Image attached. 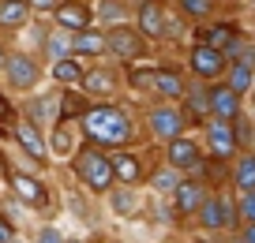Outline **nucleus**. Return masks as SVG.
Here are the masks:
<instances>
[{
	"label": "nucleus",
	"mask_w": 255,
	"mask_h": 243,
	"mask_svg": "<svg viewBox=\"0 0 255 243\" xmlns=\"http://www.w3.org/2000/svg\"><path fill=\"white\" fill-rule=\"evenodd\" d=\"M79 135L87 139V146H98V150H105V154H117V150H131V142L139 139V124L124 105L94 101L87 109V116L79 120Z\"/></svg>",
	"instance_id": "obj_1"
},
{
	"label": "nucleus",
	"mask_w": 255,
	"mask_h": 243,
	"mask_svg": "<svg viewBox=\"0 0 255 243\" xmlns=\"http://www.w3.org/2000/svg\"><path fill=\"white\" fill-rule=\"evenodd\" d=\"M72 172L90 195H109V191L117 187V180H113V157L105 154V150H98V146H79L75 150Z\"/></svg>",
	"instance_id": "obj_2"
},
{
	"label": "nucleus",
	"mask_w": 255,
	"mask_h": 243,
	"mask_svg": "<svg viewBox=\"0 0 255 243\" xmlns=\"http://www.w3.org/2000/svg\"><path fill=\"white\" fill-rule=\"evenodd\" d=\"M4 183H8V191L15 195V202L26 206V210H49V206H53L49 183L38 180V172H26V168L11 165L8 157H4Z\"/></svg>",
	"instance_id": "obj_3"
},
{
	"label": "nucleus",
	"mask_w": 255,
	"mask_h": 243,
	"mask_svg": "<svg viewBox=\"0 0 255 243\" xmlns=\"http://www.w3.org/2000/svg\"><path fill=\"white\" fill-rule=\"evenodd\" d=\"M195 228H203V232H225V236H237V232H240L237 195H229V191H210V198L203 202L199 217H195Z\"/></svg>",
	"instance_id": "obj_4"
},
{
	"label": "nucleus",
	"mask_w": 255,
	"mask_h": 243,
	"mask_svg": "<svg viewBox=\"0 0 255 243\" xmlns=\"http://www.w3.org/2000/svg\"><path fill=\"white\" fill-rule=\"evenodd\" d=\"M0 79H4V86H8L11 94H34L38 82H41V56L23 53V49L8 53L4 68H0Z\"/></svg>",
	"instance_id": "obj_5"
},
{
	"label": "nucleus",
	"mask_w": 255,
	"mask_h": 243,
	"mask_svg": "<svg viewBox=\"0 0 255 243\" xmlns=\"http://www.w3.org/2000/svg\"><path fill=\"white\" fill-rule=\"evenodd\" d=\"M143 127L154 142H173L180 135H188V116H184L180 105H169V101H154L146 105V116H143Z\"/></svg>",
	"instance_id": "obj_6"
},
{
	"label": "nucleus",
	"mask_w": 255,
	"mask_h": 243,
	"mask_svg": "<svg viewBox=\"0 0 255 243\" xmlns=\"http://www.w3.org/2000/svg\"><path fill=\"white\" fill-rule=\"evenodd\" d=\"M105 53L120 64H135V60H146L150 56V41L135 30V26H105Z\"/></svg>",
	"instance_id": "obj_7"
},
{
	"label": "nucleus",
	"mask_w": 255,
	"mask_h": 243,
	"mask_svg": "<svg viewBox=\"0 0 255 243\" xmlns=\"http://www.w3.org/2000/svg\"><path fill=\"white\" fill-rule=\"evenodd\" d=\"M165 165L176 168L180 176H188V180H203L207 154H203V146L191 139V135H180V139H173L165 146Z\"/></svg>",
	"instance_id": "obj_8"
},
{
	"label": "nucleus",
	"mask_w": 255,
	"mask_h": 243,
	"mask_svg": "<svg viewBox=\"0 0 255 243\" xmlns=\"http://www.w3.org/2000/svg\"><path fill=\"white\" fill-rule=\"evenodd\" d=\"M210 183H203V180H188V176H184L180 180V187L173 191V195H169V210H173V221H195L199 217V210H203V202H207L210 198Z\"/></svg>",
	"instance_id": "obj_9"
},
{
	"label": "nucleus",
	"mask_w": 255,
	"mask_h": 243,
	"mask_svg": "<svg viewBox=\"0 0 255 243\" xmlns=\"http://www.w3.org/2000/svg\"><path fill=\"white\" fill-rule=\"evenodd\" d=\"M79 90L90 101H113V97L124 90V75H120L117 68H109V64H94V68H87Z\"/></svg>",
	"instance_id": "obj_10"
},
{
	"label": "nucleus",
	"mask_w": 255,
	"mask_h": 243,
	"mask_svg": "<svg viewBox=\"0 0 255 243\" xmlns=\"http://www.w3.org/2000/svg\"><path fill=\"white\" fill-rule=\"evenodd\" d=\"M225 68H229V64H225V56L218 53V49L191 41V49H188V71H191V79H199V82L214 86V82H222V79H225Z\"/></svg>",
	"instance_id": "obj_11"
},
{
	"label": "nucleus",
	"mask_w": 255,
	"mask_h": 243,
	"mask_svg": "<svg viewBox=\"0 0 255 243\" xmlns=\"http://www.w3.org/2000/svg\"><path fill=\"white\" fill-rule=\"evenodd\" d=\"M11 139H15V146L23 150V157L30 161L34 172L49 161V139H45V131H41V127L26 124V120H15V124H11Z\"/></svg>",
	"instance_id": "obj_12"
},
{
	"label": "nucleus",
	"mask_w": 255,
	"mask_h": 243,
	"mask_svg": "<svg viewBox=\"0 0 255 243\" xmlns=\"http://www.w3.org/2000/svg\"><path fill=\"white\" fill-rule=\"evenodd\" d=\"M53 26L64 34H83L94 26V4L90 0H60V8L53 11Z\"/></svg>",
	"instance_id": "obj_13"
},
{
	"label": "nucleus",
	"mask_w": 255,
	"mask_h": 243,
	"mask_svg": "<svg viewBox=\"0 0 255 243\" xmlns=\"http://www.w3.org/2000/svg\"><path fill=\"white\" fill-rule=\"evenodd\" d=\"M203 139H207V150L214 161H237L240 146H237V131H233V124H222V120H207L203 124Z\"/></svg>",
	"instance_id": "obj_14"
},
{
	"label": "nucleus",
	"mask_w": 255,
	"mask_h": 243,
	"mask_svg": "<svg viewBox=\"0 0 255 243\" xmlns=\"http://www.w3.org/2000/svg\"><path fill=\"white\" fill-rule=\"evenodd\" d=\"M109 157H113V180H117V187H139L150 176V168H146L139 150H117Z\"/></svg>",
	"instance_id": "obj_15"
},
{
	"label": "nucleus",
	"mask_w": 255,
	"mask_h": 243,
	"mask_svg": "<svg viewBox=\"0 0 255 243\" xmlns=\"http://www.w3.org/2000/svg\"><path fill=\"white\" fill-rule=\"evenodd\" d=\"M165 19L169 11L161 0H139L135 4V30L146 41H165Z\"/></svg>",
	"instance_id": "obj_16"
},
{
	"label": "nucleus",
	"mask_w": 255,
	"mask_h": 243,
	"mask_svg": "<svg viewBox=\"0 0 255 243\" xmlns=\"http://www.w3.org/2000/svg\"><path fill=\"white\" fill-rule=\"evenodd\" d=\"M23 120L26 124H34V127H53L56 120H60V90L56 94H34V97H26L23 101Z\"/></svg>",
	"instance_id": "obj_17"
},
{
	"label": "nucleus",
	"mask_w": 255,
	"mask_h": 243,
	"mask_svg": "<svg viewBox=\"0 0 255 243\" xmlns=\"http://www.w3.org/2000/svg\"><path fill=\"white\" fill-rule=\"evenodd\" d=\"M240 116H244V101H240L225 82H214V86H210V120L237 124Z\"/></svg>",
	"instance_id": "obj_18"
},
{
	"label": "nucleus",
	"mask_w": 255,
	"mask_h": 243,
	"mask_svg": "<svg viewBox=\"0 0 255 243\" xmlns=\"http://www.w3.org/2000/svg\"><path fill=\"white\" fill-rule=\"evenodd\" d=\"M180 101H184V116H188V124H195V120L207 124V120H210V86H207V82L191 79Z\"/></svg>",
	"instance_id": "obj_19"
},
{
	"label": "nucleus",
	"mask_w": 255,
	"mask_h": 243,
	"mask_svg": "<svg viewBox=\"0 0 255 243\" xmlns=\"http://www.w3.org/2000/svg\"><path fill=\"white\" fill-rule=\"evenodd\" d=\"M184 90H188V79L176 68H154V90L150 94H158L161 101H180Z\"/></svg>",
	"instance_id": "obj_20"
},
{
	"label": "nucleus",
	"mask_w": 255,
	"mask_h": 243,
	"mask_svg": "<svg viewBox=\"0 0 255 243\" xmlns=\"http://www.w3.org/2000/svg\"><path fill=\"white\" fill-rule=\"evenodd\" d=\"M229 183H233V191H237V195L255 191V150L237 154V161L229 165Z\"/></svg>",
	"instance_id": "obj_21"
},
{
	"label": "nucleus",
	"mask_w": 255,
	"mask_h": 243,
	"mask_svg": "<svg viewBox=\"0 0 255 243\" xmlns=\"http://www.w3.org/2000/svg\"><path fill=\"white\" fill-rule=\"evenodd\" d=\"M75 131H79V124L56 120L53 131L45 135V139H49V154H53V157H75V150H79V146H75V139H79Z\"/></svg>",
	"instance_id": "obj_22"
},
{
	"label": "nucleus",
	"mask_w": 255,
	"mask_h": 243,
	"mask_svg": "<svg viewBox=\"0 0 255 243\" xmlns=\"http://www.w3.org/2000/svg\"><path fill=\"white\" fill-rule=\"evenodd\" d=\"M83 75H87V64H83L79 56H68V60H60V64H49V79H53L60 90H79Z\"/></svg>",
	"instance_id": "obj_23"
},
{
	"label": "nucleus",
	"mask_w": 255,
	"mask_h": 243,
	"mask_svg": "<svg viewBox=\"0 0 255 243\" xmlns=\"http://www.w3.org/2000/svg\"><path fill=\"white\" fill-rule=\"evenodd\" d=\"M237 26L233 23H203L199 30H195V41L199 45H210V49H218V53H225V49L233 45V38H237Z\"/></svg>",
	"instance_id": "obj_24"
},
{
	"label": "nucleus",
	"mask_w": 255,
	"mask_h": 243,
	"mask_svg": "<svg viewBox=\"0 0 255 243\" xmlns=\"http://www.w3.org/2000/svg\"><path fill=\"white\" fill-rule=\"evenodd\" d=\"M38 56H41V60H49V64H60V60H68V56H75V53H72V34H64V30H56V26H49L45 41L38 45Z\"/></svg>",
	"instance_id": "obj_25"
},
{
	"label": "nucleus",
	"mask_w": 255,
	"mask_h": 243,
	"mask_svg": "<svg viewBox=\"0 0 255 243\" xmlns=\"http://www.w3.org/2000/svg\"><path fill=\"white\" fill-rule=\"evenodd\" d=\"M34 11L26 0H0V30H23V26H30Z\"/></svg>",
	"instance_id": "obj_26"
},
{
	"label": "nucleus",
	"mask_w": 255,
	"mask_h": 243,
	"mask_svg": "<svg viewBox=\"0 0 255 243\" xmlns=\"http://www.w3.org/2000/svg\"><path fill=\"white\" fill-rule=\"evenodd\" d=\"M72 53L79 56V60H98V56H105V30H98V26H90V30L75 34L72 38Z\"/></svg>",
	"instance_id": "obj_27"
},
{
	"label": "nucleus",
	"mask_w": 255,
	"mask_h": 243,
	"mask_svg": "<svg viewBox=\"0 0 255 243\" xmlns=\"http://www.w3.org/2000/svg\"><path fill=\"white\" fill-rule=\"evenodd\" d=\"M222 82L240 97V101H244V97L255 90V68H252V64H229V68H225V79H222Z\"/></svg>",
	"instance_id": "obj_28"
},
{
	"label": "nucleus",
	"mask_w": 255,
	"mask_h": 243,
	"mask_svg": "<svg viewBox=\"0 0 255 243\" xmlns=\"http://www.w3.org/2000/svg\"><path fill=\"white\" fill-rule=\"evenodd\" d=\"M90 105L94 101H90L83 90H60V120H68V124H79Z\"/></svg>",
	"instance_id": "obj_29"
},
{
	"label": "nucleus",
	"mask_w": 255,
	"mask_h": 243,
	"mask_svg": "<svg viewBox=\"0 0 255 243\" xmlns=\"http://www.w3.org/2000/svg\"><path fill=\"white\" fill-rule=\"evenodd\" d=\"M139 206H143V198H139L135 187H113L109 191V210L117 213V217H135Z\"/></svg>",
	"instance_id": "obj_30"
},
{
	"label": "nucleus",
	"mask_w": 255,
	"mask_h": 243,
	"mask_svg": "<svg viewBox=\"0 0 255 243\" xmlns=\"http://www.w3.org/2000/svg\"><path fill=\"white\" fill-rule=\"evenodd\" d=\"M225 64H252L255 68V38H248V34H237L233 38V45L225 49Z\"/></svg>",
	"instance_id": "obj_31"
},
{
	"label": "nucleus",
	"mask_w": 255,
	"mask_h": 243,
	"mask_svg": "<svg viewBox=\"0 0 255 243\" xmlns=\"http://www.w3.org/2000/svg\"><path fill=\"white\" fill-rule=\"evenodd\" d=\"M146 180H150V187L158 191V195H165V198H169L176 187H180L184 176L176 172V168H169V165H158V168H150V176H146Z\"/></svg>",
	"instance_id": "obj_32"
},
{
	"label": "nucleus",
	"mask_w": 255,
	"mask_h": 243,
	"mask_svg": "<svg viewBox=\"0 0 255 243\" xmlns=\"http://www.w3.org/2000/svg\"><path fill=\"white\" fill-rule=\"evenodd\" d=\"M214 0H176V11H180L184 19H191V23H210V15H214Z\"/></svg>",
	"instance_id": "obj_33"
},
{
	"label": "nucleus",
	"mask_w": 255,
	"mask_h": 243,
	"mask_svg": "<svg viewBox=\"0 0 255 243\" xmlns=\"http://www.w3.org/2000/svg\"><path fill=\"white\" fill-rule=\"evenodd\" d=\"M128 0H98V8H94V15L102 19V23H109V26H120V19L128 15Z\"/></svg>",
	"instance_id": "obj_34"
},
{
	"label": "nucleus",
	"mask_w": 255,
	"mask_h": 243,
	"mask_svg": "<svg viewBox=\"0 0 255 243\" xmlns=\"http://www.w3.org/2000/svg\"><path fill=\"white\" fill-rule=\"evenodd\" d=\"M233 131H237V146H240V154L244 150H255V124L248 116H240L237 124H233Z\"/></svg>",
	"instance_id": "obj_35"
},
{
	"label": "nucleus",
	"mask_w": 255,
	"mask_h": 243,
	"mask_svg": "<svg viewBox=\"0 0 255 243\" xmlns=\"http://www.w3.org/2000/svg\"><path fill=\"white\" fill-rule=\"evenodd\" d=\"M237 210H240V225H255V191L237 195Z\"/></svg>",
	"instance_id": "obj_36"
},
{
	"label": "nucleus",
	"mask_w": 255,
	"mask_h": 243,
	"mask_svg": "<svg viewBox=\"0 0 255 243\" xmlns=\"http://www.w3.org/2000/svg\"><path fill=\"white\" fill-rule=\"evenodd\" d=\"M34 243H68V236H64L56 225H41L38 232H34Z\"/></svg>",
	"instance_id": "obj_37"
},
{
	"label": "nucleus",
	"mask_w": 255,
	"mask_h": 243,
	"mask_svg": "<svg viewBox=\"0 0 255 243\" xmlns=\"http://www.w3.org/2000/svg\"><path fill=\"white\" fill-rule=\"evenodd\" d=\"M11 240H19V228L8 213H0V243H11Z\"/></svg>",
	"instance_id": "obj_38"
},
{
	"label": "nucleus",
	"mask_w": 255,
	"mask_h": 243,
	"mask_svg": "<svg viewBox=\"0 0 255 243\" xmlns=\"http://www.w3.org/2000/svg\"><path fill=\"white\" fill-rule=\"evenodd\" d=\"M30 4V11H38V15H53L56 8H60V0H26Z\"/></svg>",
	"instance_id": "obj_39"
},
{
	"label": "nucleus",
	"mask_w": 255,
	"mask_h": 243,
	"mask_svg": "<svg viewBox=\"0 0 255 243\" xmlns=\"http://www.w3.org/2000/svg\"><path fill=\"white\" fill-rule=\"evenodd\" d=\"M15 120H19V116H15V109H11V101H4V97H0V124L11 127Z\"/></svg>",
	"instance_id": "obj_40"
},
{
	"label": "nucleus",
	"mask_w": 255,
	"mask_h": 243,
	"mask_svg": "<svg viewBox=\"0 0 255 243\" xmlns=\"http://www.w3.org/2000/svg\"><path fill=\"white\" fill-rule=\"evenodd\" d=\"M233 243H255V225H240V232L233 236Z\"/></svg>",
	"instance_id": "obj_41"
},
{
	"label": "nucleus",
	"mask_w": 255,
	"mask_h": 243,
	"mask_svg": "<svg viewBox=\"0 0 255 243\" xmlns=\"http://www.w3.org/2000/svg\"><path fill=\"white\" fill-rule=\"evenodd\" d=\"M191 243H218V240H210V236H195Z\"/></svg>",
	"instance_id": "obj_42"
},
{
	"label": "nucleus",
	"mask_w": 255,
	"mask_h": 243,
	"mask_svg": "<svg viewBox=\"0 0 255 243\" xmlns=\"http://www.w3.org/2000/svg\"><path fill=\"white\" fill-rule=\"evenodd\" d=\"M4 60H8V49H4V45H0V68H4Z\"/></svg>",
	"instance_id": "obj_43"
},
{
	"label": "nucleus",
	"mask_w": 255,
	"mask_h": 243,
	"mask_svg": "<svg viewBox=\"0 0 255 243\" xmlns=\"http://www.w3.org/2000/svg\"><path fill=\"white\" fill-rule=\"evenodd\" d=\"M68 243H87V240H68Z\"/></svg>",
	"instance_id": "obj_44"
},
{
	"label": "nucleus",
	"mask_w": 255,
	"mask_h": 243,
	"mask_svg": "<svg viewBox=\"0 0 255 243\" xmlns=\"http://www.w3.org/2000/svg\"><path fill=\"white\" fill-rule=\"evenodd\" d=\"M214 4H229V0H214Z\"/></svg>",
	"instance_id": "obj_45"
},
{
	"label": "nucleus",
	"mask_w": 255,
	"mask_h": 243,
	"mask_svg": "<svg viewBox=\"0 0 255 243\" xmlns=\"http://www.w3.org/2000/svg\"><path fill=\"white\" fill-rule=\"evenodd\" d=\"M11 243H23V240H11Z\"/></svg>",
	"instance_id": "obj_46"
}]
</instances>
